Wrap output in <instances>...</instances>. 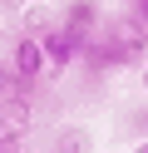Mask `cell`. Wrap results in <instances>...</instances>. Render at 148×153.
I'll list each match as a JSON object with an SVG mask.
<instances>
[{"mask_svg": "<svg viewBox=\"0 0 148 153\" xmlns=\"http://www.w3.org/2000/svg\"><path fill=\"white\" fill-rule=\"evenodd\" d=\"M59 30L69 35V45H74L79 54L94 45V30H99V5L94 0H79V5H69V15H64V25Z\"/></svg>", "mask_w": 148, "mask_h": 153, "instance_id": "obj_2", "label": "cell"}, {"mask_svg": "<svg viewBox=\"0 0 148 153\" xmlns=\"http://www.w3.org/2000/svg\"><path fill=\"white\" fill-rule=\"evenodd\" d=\"M148 50V30L133 20V15H118L104 30L94 35V45L84 50V59H94L99 69H123V64H138Z\"/></svg>", "mask_w": 148, "mask_h": 153, "instance_id": "obj_1", "label": "cell"}, {"mask_svg": "<svg viewBox=\"0 0 148 153\" xmlns=\"http://www.w3.org/2000/svg\"><path fill=\"white\" fill-rule=\"evenodd\" d=\"M133 153H148V143H138V148H133Z\"/></svg>", "mask_w": 148, "mask_h": 153, "instance_id": "obj_7", "label": "cell"}, {"mask_svg": "<svg viewBox=\"0 0 148 153\" xmlns=\"http://www.w3.org/2000/svg\"><path fill=\"white\" fill-rule=\"evenodd\" d=\"M39 50H45V64H69V59H79V50L69 45V35L64 30H39Z\"/></svg>", "mask_w": 148, "mask_h": 153, "instance_id": "obj_4", "label": "cell"}, {"mask_svg": "<svg viewBox=\"0 0 148 153\" xmlns=\"http://www.w3.org/2000/svg\"><path fill=\"white\" fill-rule=\"evenodd\" d=\"M133 20H138V25L148 30V0H133Z\"/></svg>", "mask_w": 148, "mask_h": 153, "instance_id": "obj_5", "label": "cell"}, {"mask_svg": "<svg viewBox=\"0 0 148 153\" xmlns=\"http://www.w3.org/2000/svg\"><path fill=\"white\" fill-rule=\"evenodd\" d=\"M0 153H10V148H5V143H0Z\"/></svg>", "mask_w": 148, "mask_h": 153, "instance_id": "obj_9", "label": "cell"}, {"mask_svg": "<svg viewBox=\"0 0 148 153\" xmlns=\"http://www.w3.org/2000/svg\"><path fill=\"white\" fill-rule=\"evenodd\" d=\"M143 84H148V59H143Z\"/></svg>", "mask_w": 148, "mask_h": 153, "instance_id": "obj_8", "label": "cell"}, {"mask_svg": "<svg viewBox=\"0 0 148 153\" xmlns=\"http://www.w3.org/2000/svg\"><path fill=\"white\" fill-rule=\"evenodd\" d=\"M10 84H15V74H10L5 64H0V99H5V94H10Z\"/></svg>", "mask_w": 148, "mask_h": 153, "instance_id": "obj_6", "label": "cell"}, {"mask_svg": "<svg viewBox=\"0 0 148 153\" xmlns=\"http://www.w3.org/2000/svg\"><path fill=\"white\" fill-rule=\"evenodd\" d=\"M45 69V50H39V35H25L15 45V84H35Z\"/></svg>", "mask_w": 148, "mask_h": 153, "instance_id": "obj_3", "label": "cell"}]
</instances>
